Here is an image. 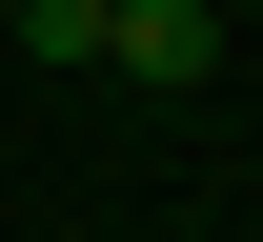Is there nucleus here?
<instances>
[{"instance_id": "obj_1", "label": "nucleus", "mask_w": 263, "mask_h": 242, "mask_svg": "<svg viewBox=\"0 0 263 242\" xmlns=\"http://www.w3.org/2000/svg\"><path fill=\"white\" fill-rule=\"evenodd\" d=\"M21 40H41V61H101V81H202V61H223L202 0H21Z\"/></svg>"}]
</instances>
